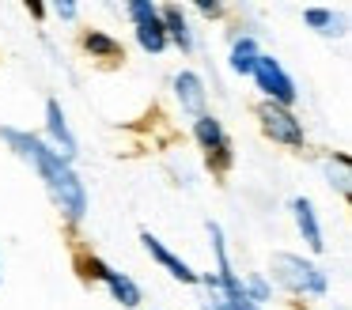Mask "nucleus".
Masks as SVG:
<instances>
[{
    "instance_id": "1",
    "label": "nucleus",
    "mask_w": 352,
    "mask_h": 310,
    "mask_svg": "<svg viewBox=\"0 0 352 310\" xmlns=\"http://www.w3.org/2000/svg\"><path fill=\"white\" fill-rule=\"evenodd\" d=\"M0 136L12 144V151H16L19 159H27V163L42 174L50 197H54V204L65 212V216L84 219L87 193H84V181L76 178V170L69 166V159H61L50 144H42L38 136H31V133H19V129H0Z\"/></svg>"
},
{
    "instance_id": "2",
    "label": "nucleus",
    "mask_w": 352,
    "mask_h": 310,
    "mask_svg": "<svg viewBox=\"0 0 352 310\" xmlns=\"http://www.w3.org/2000/svg\"><path fill=\"white\" fill-rule=\"evenodd\" d=\"M273 272H276V280L296 295H311V299L326 295V276H322V269L314 261H303L299 254H276Z\"/></svg>"
},
{
    "instance_id": "3",
    "label": "nucleus",
    "mask_w": 352,
    "mask_h": 310,
    "mask_svg": "<svg viewBox=\"0 0 352 310\" xmlns=\"http://www.w3.org/2000/svg\"><path fill=\"white\" fill-rule=\"evenodd\" d=\"M250 76H254V83L265 91V102H273V106H292L296 102V83H292V76L280 68L276 57H265V53H261Z\"/></svg>"
},
{
    "instance_id": "4",
    "label": "nucleus",
    "mask_w": 352,
    "mask_h": 310,
    "mask_svg": "<svg viewBox=\"0 0 352 310\" xmlns=\"http://www.w3.org/2000/svg\"><path fill=\"white\" fill-rule=\"evenodd\" d=\"M125 12L133 15L137 23V42L144 53H163L167 49V30H163V19H160V8L152 0H133L125 4Z\"/></svg>"
},
{
    "instance_id": "5",
    "label": "nucleus",
    "mask_w": 352,
    "mask_h": 310,
    "mask_svg": "<svg viewBox=\"0 0 352 310\" xmlns=\"http://www.w3.org/2000/svg\"><path fill=\"white\" fill-rule=\"evenodd\" d=\"M258 118H261V129H265L276 144H284V148H303V140H307L303 125H299V118L288 110V106L261 102L258 106Z\"/></svg>"
},
{
    "instance_id": "6",
    "label": "nucleus",
    "mask_w": 352,
    "mask_h": 310,
    "mask_svg": "<svg viewBox=\"0 0 352 310\" xmlns=\"http://www.w3.org/2000/svg\"><path fill=\"white\" fill-rule=\"evenodd\" d=\"M193 136H197V144L208 151V166H212V170H228L231 166V140L212 113L193 118Z\"/></svg>"
},
{
    "instance_id": "7",
    "label": "nucleus",
    "mask_w": 352,
    "mask_h": 310,
    "mask_svg": "<svg viewBox=\"0 0 352 310\" xmlns=\"http://www.w3.org/2000/svg\"><path fill=\"white\" fill-rule=\"evenodd\" d=\"M84 269H87V276H99L102 284L110 287V295H114L122 307H140V287L133 284L125 272H118V269H110L107 261H99V257H87L84 261Z\"/></svg>"
},
{
    "instance_id": "8",
    "label": "nucleus",
    "mask_w": 352,
    "mask_h": 310,
    "mask_svg": "<svg viewBox=\"0 0 352 310\" xmlns=\"http://www.w3.org/2000/svg\"><path fill=\"white\" fill-rule=\"evenodd\" d=\"M140 239H144V250H148V254H152L155 261H160V265H163V269H167V272H170V276H175V280H182V284H197V280H201L197 272H193L190 265L182 261V257H175V254H170V250L163 246V242L155 239L152 231H144V234H140Z\"/></svg>"
},
{
    "instance_id": "9",
    "label": "nucleus",
    "mask_w": 352,
    "mask_h": 310,
    "mask_svg": "<svg viewBox=\"0 0 352 310\" xmlns=\"http://www.w3.org/2000/svg\"><path fill=\"white\" fill-rule=\"evenodd\" d=\"M46 129H50V136H54V144H57V155L61 159H72L76 155V136L69 133V121H65V113H61V102H54L50 98L46 102Z\"/></svg>"
},
{
    "instance_id": "10",
    "label": "nucleus",
    "mask_w": 352,
    "mask_h": 310,
    "mask_svg": "<svg viewBox=\"0 0 352 310\" xmlns=\"http://www.w3.org/2000/svg\"><path fill=\"white\" fill-rule=\"evenodd\" d=\"M175 95H178V102H182L186 113H193V118L205 113V83H201L197 72H178L175 76Z\"/></svg>"
},
{
    "instance_id": "11",
    "label": "nucleus",
    "mask_w": 352,
    "mask_h": 310,
    "mask_svg": "<svg viewBox=\"0 0 352 310\" xmlns=\"http://www.w3.org/2000/svg\"><path fill=\"white\" fill-rule=\"evenodd\" d=\"M292 216H296V227L307 239V246L318 254L322 250V227H318V216H314V204L307 201V197H296V201H292Z\"/></svg>"
},
{
    "instance_id": "12",
    "label": "nucleus",
    "mask_w": 352,
    "mask_h": 310,
    "mask_svg": "<svg viewBox=\"0 0 352 310\" xmlns=\"http://www.w3.org/2000/svg\"><path fill=\"white\" fill-rule=\"evenodd\" d=\"M160 19H163V30H167V42H175L178 49H193V34H190V27H186L182 8H175V4L160 8Z\"/></svg>"
},
{
    "instance_id": "13",
    "label": "nucleus",
    "mask_w": 352,
    "mask_h": 310,
    "mask_svg": "<svg viewBox=\"0 0 352 310\" xmlns=\"http://www.w3.org/2000/svg\"><path fill=\"white\" fill-rule=\"evenodd\" d=\"M261 49L254 38H235V45H231V68H235L239 76H250L254 65H258Z\"/></svg>"
},
{
    "instance_id": "14",
    "label": "nucleus",
    "mask_w": 352,
    "mask_h": 310,
    "mask_svg": "<svg viewBox=\"0 0 352 310\" xmlns=\"http://www.w3.org/2000/svg\"><path fill=\"white\" fill-rule=\"evenodd\" d=\"M303 19L311 23V27L318 30V34H341V19H337V15L329 12V8H307Z\"/></svg>"
},
{
    "instance_id": "15",
    "label": "nucleus",
    "mask_w": 352,
    "mask_h": 310,
    "mask_svg": "<svg viewBox=\"0 0 352 310\" xmlns=\"http://www.w3.org/2000/svg\"><path fill=\"white\" fill-rule=\"evenodd\" d=\"M84 45L91 49V57H122V42H114L110 34H99V30H91Z\"/></svg>"
},
{
    "instance_id": "16",
    "label": "nucleus",
    "mask_w": 352,
    "mask_h": 310,
    "mask_svg": "<svg viewBox=\"0 0 352 310\" xmlns=\"http://www.w3.org/2000/svg\"><path fill=\"white\" fill-rule=\"evenodd\" d=\"M243 295L254 302V307H258V302H265V299H269V284L258 276V272H254V276H246V280H243Z\"/></svg>"
},
{
    "instance_id": "17",
    "label": "nucleus",
    "mask_w": 352,
    "mask_h": 310,
    "mask_svg": "<svg viewBox=\"0 0 352 310\" xmlns=\"http://www.w3.org/2000/svg\"><path fill=\"white\" fill-rule=\"evenodd\" d=\"M333 163H337V189H341V197H349V159L337 155Z\"/></svg>"
},
{
    "instance_id": "18",
    "label": "nucleus",
    "mask_w": 352,
    "mask_h": 310,
    "mask_svg": "<svg viewBox=\"0 0 352 310\" xmlns=\"http://www.w3.org/2000/svg\"><path fill=\"white\" fill-rule=\"evenodd\" d=\"M54 12L61 15V19H76V12H80V8H76V4H69V0H65V4H54Z\"/></svg>"
},
{
    "instance_id": "19",
    "label": "nucleus",
    "mask_w": 352,
    "mask_h": 310,
    "mask_svg": "<svg viewBox=\"0 0 352 310\" xmlns=\"http://www.w3.org/2000/svg\"><path fill=\"white\" fill-rule=\"evenodd\" d=\"M197 12H201V15H220L223 4H197Z\"/></svg>"
}]
</instances>
